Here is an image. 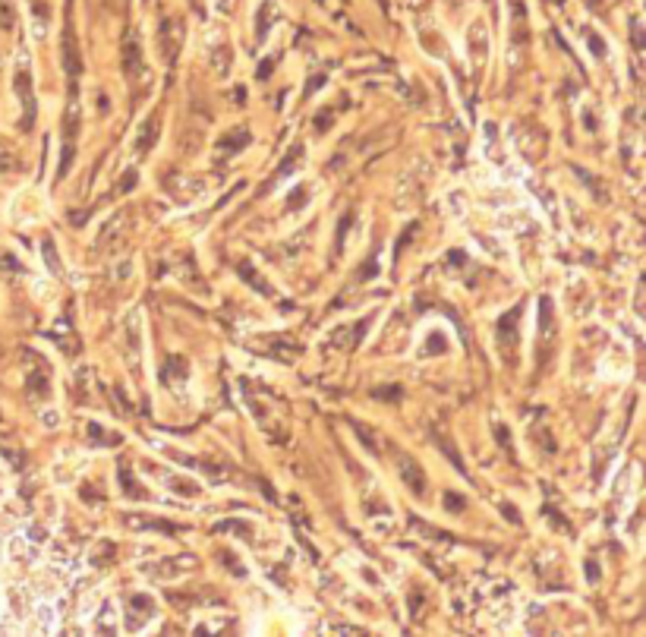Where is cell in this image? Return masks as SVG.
Listing matches in <instances>:
<instances>
[{"mask_svg":"<svg viewBox=\"0 0 646 637\" xmlns=\"http://www.w3.org/2000/svg\"><path fill=\"white\" fill-rule=\"evenodd\" d=\"M64 70L70 76V92L76 95V79L82 73V54H79V41H76V29H73L70 13L64 19Z\"/></svg>","mask_w":646,"mask_h":637,"instance_id":"6da1fadb","label":"cell"},{"mask_svg":"<svg viewBox=\"0 0 646 637\" xmlns=\"http://www.w3.org/2000/svg\"><path fill=\"white\" fill-rule=\"evenodd\" d=\"M398 470H400V477H404V483L410 486V492H416V495H423L426 492V477H423V470H419V464L413 458H407V454H398Z\"/></svg>","mask_w":646,"mask_h":637,"instance_id":"7a4b0ae2","label":"cell"},{"mask_svg":"<svg viewBox=\"0 0 646 637\" xmlns=\"http://www.w3.org/2000/svg\"><path fill=\"white\" fill-rule=\"evenodd\" d=\"M139 64H142V50H139V41H136L133 32H127V38H123V70H127V73H136V70H139Z\"/></svg>","mask_w":646,"mask_h":637,"instance_id":"3957f363","label":"cell"},{"mask_svg":"<svg viewBox=\"0 0 646 637\" xmlns=\"http://www.w3.org/2000/svg\"><path fill=\"white\" fill-rule=\"evenodd\" d=\"M158 139V114H151L145 120V127H139V139H136V149L139 151H149Z\"/></svg>","mask_w":646,"mask_h":637,"instance_id":"277c9868","label":"cell"},{"mask_svg":"<svg viewBox=\"0 0 646 637\" xmlns=\"http://www.w3.org/2000/svg\"><path fill=\"white\" fill-rule=\"evenodd\" d=\"M19 95H22V104H26V127H32V117H35V98H32V89H29V73L22 70L19 73Z\"/></svg>","mask_w":646,"mask_h":637,"instance_id":"5b68a950","label":"cell"},{"mask_svg":"<svg viewBox=\"0 0 646 637\" xmlns=\"http://www.w3.org/2000/svg\"><path fill=\"white\" fill-rule=\"evenodd\" d=\"M240 275H243V278H246L252 287H256L259 294H265V297H275V290H271V284H265V281L259 278V275H256V268H252V265H249V262H240Z\"/></svg>","mask_w":646,"mask_h":637,"instance_id":"8992f818","label":"cell"},{"mask_svg":"<svg viewBox=\"0 0 646 637\" xmlns=\"http://www.w3.org/2000/svg\"><path fill=\"white\" fill-rule=\"evenodd\" d=\"M435 445H439V448L445 451L447 458H451V464L457 467V473H463V477H467V467H463V458H461V454H457V448H454V445H451V438H445V436H435Z\"/></svg>","mask_w":646,"mask_h":637,"instance_id":"52a82bcc","label":"cell"},{"mask_svg":"<svg viewBox=\"0 0 646 637\" xmlns=\"http://www.w3.org/2000/svg\"><path fill=\"white\" fill-rule=\"evenodd\" d=\"M41 252H44V259H48L50 272L60 275V256H57V246H54V240H50V237H41Z\"/></svg>","mask_w":646,"mask_h":637,"instance_id":"ba28073f","label":"cell"},{"mask_svg":"<svg viewBox=\"0 0 646 637\" xmlns=\"http://www.w3.org/2000/svg\"><path fill=\"white\" fill-rule=\"evenodd\" d=\"M117 477H120V480H123V486H127V495H129V499H142V489H139V486H136V480H133V473H129V467L127 464H120V467H117Z\"/></svg>","mask_w":646,"mask_h":637,"instance_id":"9c48e42d","label":"cell"},{"mask_svg":"<svg viewBox=\"0 0 646 637\" xmlns=\"http://www.w3.org/2000/svg\"><path fill=\"white\" fill-rule=\"evenodd\" d=\"M249 142V129H234V133H230V136L228 139H221V149H224V151H234V149H240V145H246Z\"/></svg>","mask_w":646,"mask_h":637,"instance_id":"30bf717a","label":"cell"},{"mask_svg":"<svg viewBox=\"0 0 646 637\" xmlns=\"http://www.w3.org/2000/svg\"><path fill=\"white\" fill-rule=\"evenodd\" d=\"M445 508H447V511H454V515H461V511L467 508V501H463L457 492H445Z\"/></svg>","mask_w":646,"mask_h":637,"instance_id":"8fae6325","label":"cell"},{"mask_svg":"<svg viewBox=\"0 0 646 637\" xmlns=\"http://www.w3.org/2000/svg\"><path fill=\"white\" fill-rule=\"evenodd\" d=\"M445 351V341H441V335L435 331V335H429V344H426V353H439Z\"/></svg>","mask_w":646,"mask_h":637,"instance_id":"7c38bea8","label":"cell"},{"mask_svg":"<svg viewBox=\"0 0 646 637\" xmlns=\"http://www.w3.org/2000/svg\"><path fill=\"white\" fill-rule=\"evenodd\" d=\"M136 180H139V174H136V171H127V174H123V180H120V193H129V190L136 187Z\"/></svg>","mask_w":646,"mask_h":637,"instance_id":"4fadbf2b","label":"cell"},{"mask_svg":"<svg viewBox=\"0 0 646 637\" xmlns=\"http://www.w3.org/2000/svg\"><path fill=\"white\" fill-rule=\"evenodd\" d=\"M331 120H334V111H331V108H325V114H322V120H319V117H315V129H319V133H325V129L331 127Z\"/></svg>","mask_w":646,"mask_h":637,"instance_id":"5bb4252c","label":"cell"}]
</instances>
